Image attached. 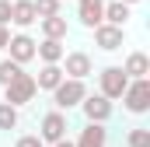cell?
Instances as JSON below:
<instances>
[{
	"instance_id": "14",
	"label": "cell",
	"mask_w": 150,
	"mask_h": 147,
	"mask_svg": "<svg viewBox=\"0 0 150 147\" xmlns=\"http://www.w3.org/2000/svg\"><path fill=\"white\" fill-rule=\"evenodd\" d=\"M38 28H42V39H63V42H67V32H70V25H67V18H63V14L38 18Z\"/></svg>"
},
{
	"instance_id": "18",
	"label": "cell",
	"mask_w": 150,
	"mask_h": 147,
	"mask_svg": "<svg viewBox=\"0 0 150 147\" xmlns=\"http://www.w3.org/2000/svg\"><path fill=\"white\" fill-rule=\"evenodd\" d=\"M21 70H25L21 63H14L11 56H4V60H0V88H4V84H11V81H14Z\"/></svg>"
},
{
	"instance_id": "7",
	"label": "cell",
	"mask_w": 150,
	"mask_h": 147,
	"mask_svg": "<svg viewBox=\"0 0 150 147\" xmlns=\"http://www.w3.org/2000/svg\"><path fill=\"white\" fill-rule=\"evenodd\" d=\"M59 67H63V77H87V74H94V63H91V56L84 53V49H74V53H63V60H59Z\"/></svg>"
},
{
	"instance_id": "3",
	"label": "cell",
	"mask_w": 150,
	"mask_h": 147,
	"mask_svg": "<svg viewBox=\"0 0 150 147\" xmlns=\"http://www.w3.org/2000/svg\"><path fill=\"white\" fill-rule=\"evenodd\" d=\"M35 91H38L35 77L21 70L11 84H4V102H7V105H14V109H21V105H28V102L35 98Z\"/></svg>"
},
{
	"instance_id": "9",
	"label": "cell",
	"mask_w": 150,
	"mask_h": 147,
	"mask_svg": "<svg viewBox=\"0 0 150 147\" xmlns=\"http://www.w3.org/2000/svg\"><path fill=\"white\" fill-rule=\"evenodd\" d=\"M80 109H84V119L87 123H108L112 119V102L105 95H84Z\"/></svg>"
},
{
	"instance_id": "4",
	"label": "cell",
	"mask_w": 150,
	"mask_h": 147,
	"mask_svg": "<svg viewBox=\"0 0 150 147\" xmlns=\"http://www.w3.org/2000/svg\"><path fill=\"white\" fill-rule=\"evenodd\" d=\"M126 84H129V77L122 67H105V70L98 74V95H105L108 102H119L122 98V91H126Z\"/></svg>"
},
{
	"instance_id": "6",
	"label": "cell",
	"mask_w": 150,
	"mask_h": 147,
	"mask_svg": "<svg viewBox=\"0 0 150 147\" xmlns=\"http://www.w3.org/2000/svg\"><path fill=\"white\" fill-rule=\"evenodd\" d=\"M38 137H42V144H56L59 137H67V112L52 109L42 116V123H38Z\"/></svg>"
},
{
	"instance_id": "5",
	"label": "cell",
	"mask_w": 150,
	"mask_h": 147,
	"mask_svg": "<svg viewBox=\"0 0 150 147\" xmlns=\"http://www.w3.org/2000/svg\"><path fill=\"white\" fill-rule=\"evenodd\" d=\"M94 32V46L101 49V53H115V49H122L126 46V28H119V25H108V21H101L98 28H91Z\"/></svg>"
},
{
	"instance_id": "20",
	"label": "cell",
	"mask_w": 150,
	"mask_h": 147,
	"mask_svg": "<svg viewBox=\"0 0 150 147\" xmlns=\"http://www.w3.org/2000/svg\"><path fill=\"white\" fill-rule=\"evenodd\" d=\"M0 130H18V109L0 102Z\"/></svg>"
},
{
	"instance_id": "22",
	"label": "cell",
	"mask_w": 150,
	"mask_h": 147,
	"mask_svg": "<svg viewBox=\"0 0 150 147\" xmlns=\"http://www.w3.org/2000/svg\"><path fill=\"white\" fill-rule=\"evenodd\" d=\"M14 147H45V144H42V137H38V133H25V137H18V140H14Z\"/></svg>"
},
{
	"instance_id": "24",
	"label": "cell",
	"mask_w": 150,
	"mask_h": 147,
	"mask_svg": "<svg viewBox=\"0 0 150 147\" xmlns=\"http://www.w3.org/2000/svg\"><path fill=\"white\" fill-rule=\"evenodd\" d=\"M7 42H11V28L0 25V49H7Z\"/></svg>"
},
{
	"instance_id": "25",
	"label": "cell",
	"mask_w": 150,
	"mask_h": 147,
	"mask_svg": "<svg viewBox=\"0 0 150 147\" xmlns=\"http://www.w3.org/2000/svg\"><path fill=\"white\" fill-rule=\"evenodd\" d=\"M52 147H74V140H70V137H59V140H56Z\"/></svg>"
},
{
	"instance_id": "13",
	"label": "cell",
	"mask_w": 150,
	"mask_h": 147,
	"mask_svg": "<svg viewBox=\"0 0 150 147\" xmlns=\"http://www.w3.org/2000/svg\"><path fill=\"white\" fill-rule=\"evenodd\" d=\"M63 53H67L63 39H42V42H35V60H42V63H59Z\"/></svg>"
},
{
	"instance_id": "11",
	"label": "cell",
	"mask_w": 150,
	"mask_h": 147,
	"mask_svg": "<svg viewBox=\"0 0 150 147\" xmlns=\"http://www.w3.org/2000/svg\"><path fill=\"white\" fill-rule=\"evenodd\" d=\"M74 147H108L105 123H84V130H80V137L74 140Z\"/></svg>"
},
{
	"instance_id": "23",
	"label": "cell",
	"mask_w": 150,
	"mask_h": 147,
	"mask_svg": "<svg viewBox=\"0 0 150 147\" xmlns=\"http://www.w3.org/2000/svg\"><path fill=\"white\" fill-rule=\"evenodd\" d=\"M0 25H11V0H0Z\"/></svg>"
},
{
	"instance_id": "1",
	"label": "cell",
	"mask_w": 150,
	"mask_h": 147,
	"mask_svg": "<svg viewBox=\"0 0 150 147\" xmlns=\"http://www.w3.org/2000/svg\"><path fill=\"white\" fill-rule=\"evenodd\" d=\"M122 109L129 116H147L150 112V77H129L122 91Z\"/></svg>"
},
{
	"instance_id": "21",
	"label": "cell",
	"mask_w": 150,
	"mask_h": 147,
	"mask_svg": "<svg viewBox=\"0 0 150 147\" xmlns=\"http://www.w3.org/2000/svg\"><path fill=\"white\" fill-rule=\"evenodd\" d=\"M32 4H35L38 18H49V14H59L63 11V0H32Z\"/></svg>"
},
{
	"instance_id": "10",
	"label": "cell",
	"mask_w": 150,
	"mask_h": 147,
	"mask_svg": "<svg viewBox=\"0 0 150 147\" xmlns=\"http://www.w3.org/2000/svg\"><path fill=\"white\" fill-rule=\"evenodd\" d=\"M77 21L84 28H98L105 21V0H77Z\"/></svg>"
},
{
	"instance_id": "19",
	"label": "cell",
	"mask_w": 150,
	"mask_h": 147,
	"mask_svg": "<svg viewBox=\"0 0 150 147\" xmlns=\"http://www.w3.org/2000/svg\"><path fill=\"white\" fill-rule=\"evenodd\" d=\"M126 147H150V130L147 126H133L126 133Z\"/></svg>"
},
{
	"instance_id": "12",
	"label": "cell",
	"mask_w": 150,
	"mask_h": 147,
	"mask_svg": "<svg viewBox=\"0 0 150 147\" xmlns=\"http://www.w3.org/2000/svg\"><path fill=\"white\" fill-rule=\"evenodd\" d=\"M35 21H38V14H35V4L32 0H11V25L32 28Z\"/></svg>"
},
{
	"instance_id": "2",
	"label": "cell",
	"mask_w": 150,
	"mask_h": 147,
	"mask_svg": "<svg viewBox=\"0 0 150 147\" xmlns=\"http://www.w3.org/2000/svg\"><path fill=\"white\" fill-rule=\"evenodd\" d=\"M49 95H52V105H56L59 112H70V109H77V105L84 102L87 84H84L80 77H63V81H59V84H56Z\"/></svg>"
},
{
	"instance_id": "16",
	"label": "cell",
	"mask_w": 150,
	"mask_h": 147,
	"mask_svg": "<svg viewBox=\"0 0 150 147\" xmlns=\"http://www.w3.org/2000/svg\"><path fill=\"white\" fill-rule=\"evenodd\" d=\"M59 81H63V67H59V63H42V70H38V77H35L38 91H52Z\"/></svg>"
},
{
	"instance_id": "15",
	"label": "cell",
	"mask_w": 150,
	"mask_h": 147,
	"mask_svg": "<svg viewBox=\"0 0 150 147\" xmlns=\"http://www.w3.org/2000/svg\"><path fill=\"white\" fill-rule=\"evenodd\" d=\"M122 70H126V77H150V56L140 53V49H133V53L126 56Z\"/></svg>"
},
{
	"instance_id": "17",
	"label": "cell",
	"mask_w": 150,
	"mask_h": 147,
	"mask_svg": "<svg viewBox=\"0 0 150 147\" xmlns=\"http://www.w3.org/2000/svg\"><path fill=\"white\" fill-rule=\"evenodd\" d=\"M129 18H133V14H129V4H122V0H105V21H108V25L126 28Z\"/></svg>"
},
{
	"instance_id": "8",
	"label": "cell",
	"mask_w": 150,
	"mask_h": 147,
	"mask_svg": "<svg viewBox=\"0 0 150 147\" xmlns=\"http://www.w3.org/2000/svg\"><path fill=\"white\" fill-rule=\"evenodd\" d=\"M7 56L14 60V63H32L35 60V39L28 35V32H18V35H11V42H7Z\"/></svg>"
},
{
	"instance_id": "26",
	"label": "cell",
	"mask_w": 150,
	"mask_h": 147,
	"mask_svg": "<svg viewBox=\"0 0 150 147\" xmlns=\"http://www.w3.org/2000/svg\"><path fill=\"white\" fill-rule=\"evenodd\" d=\"M122 4H129V7H133V4H140V0H122Z\"/></svg>"
}]
</instances>
